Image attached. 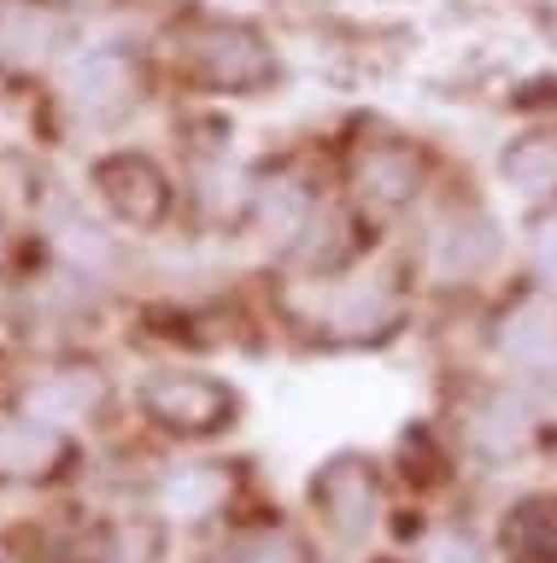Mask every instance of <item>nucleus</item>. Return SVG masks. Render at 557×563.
Masks as SVG:
<instances>
[{
  "label": "nucleus",
  "instance_id": "obj_1",
  "mask_svg": "<svg viewBox=\"0 0 557 563\" xmlns=\"http://www.w3.org/2000/svg\"><path fill=\"white\" fill-rule=\"evenodd\" d=\"M177 70L212 95H258L276 82V53L241 18H194L177 30Z\"/></svg>",
  "mask_w": 557,
  "mask_h": 563
},
{
  "label": "nucleus",
  "instance_id": "obj_2",
  "mask_svg": "<svg viewBox=\"0 0 557 563\" xmlns=\"http://www.w3.org/2000/svg\"><path fill=\"white\" fill-rule=\"evenodd\" d=\"M142 417L159 434L177 440H205L235 422V394L205 369H153L142 382Z\"/></svg>",
  "mask_w": 557,
  "mask_h": 563
},
{
  "label": "nucleus",
  "instance_id": "obj_3",
  "mask_svg": "<svg viewBox=\"0 0 557 563\" xmlns=\"http://www.w3.org/2000/svg\"><path fill=\"white\" fill-rule=\"evenodd\" d=\"M65 106L82 123H118L142 106V65L118 47H82L71 65H65Z\"/></svg>",
  "mask_w": 557,
  "mask_h": 563
},
{
  "label": "nucleus",
  "instance_id": "obj_4",
  "mask_svg": "<svg viewBox=\"0 0 557 563\" xmlns=\"http://www.w3.org/2000/svg\"><path fill=\"white\" fill-rule=\"evenodd\" d=\"M346 183L370 211H405L423 194V158L399 135H370L346 158Z\"/></svg>",
  "mask_w": 557,
  "mask_h": 563
},
{
  "label": "nucleus",
  "instance_id": "obj_5",
  "mask_svg": "<svg viewBox=\"0 0 557 563\" xmlns=\"http://www.w3.org/2000/svg\"><path fill=\"white\" fill-rule=\"evenodd\" d=\"M94 194L118 223L130 229H159L170 218V183L147 153H112L94 165Z\"/></svg>",
  "mask_w": 557,
  "mask_h": 563
},
{
  "label": "nucleus",
  "instance_id": "obj_6",
  "mask_svg": "<svg viewBox=\"0 0 557 563\" xmlns=\"http://www.w3.org/2000/svg\"><path fill=\"white\" fill-rule=\"evenodd\" d=\"M71 464V434L54 429V422L42 417H0V482H54V475Z\"/></svg>",
  "mask_w": 557,
  "mask_h": 563
},
{
  "label": "nucleus",
  "instance_id": "obj_7",
  "mask_svg": "<svg viewBox=\"0 0 557 563\" xmlns=\"http://www.w3.org/2000/svg\"><path fill=\"white\" fill-rule=\"evenodd\" d=\"M311 499H318L323 522L335 528L341 540H364V534L381 522V487H376L370 464H358V457L328 464V470L318 475V487H311Z\"/></svg>",
  "mask_w": 557,
  "mask_h": 563
},
{
  "label": "nucleus",
  "instance_id": "obj_8",
  "mask_svg": "<svg viewBox=\"0 0 557 563\" xmlns=\"http://www.w3.org/2000/svg\"><path fill=\"white\" fill-rule=\"evenodd\" d=\"M428 271H434V282H476L487 264H493V253H499V235H493V223L481 218V211H446L441 223L428 229Z\"/></svg>",
  "mask_w": 557,
  "mask_h": 563
},
{
  "label": "nucleus",
  "instance_id": "obj_9",
  "mask_svg": "<svg viewBox=\"0 0 557 563\" xmlns=\"http://www.w3.org/2000/svg\"><path fill=\"white\" fill-rule=\"evenodd\" d=\"M318 329L335 334H381L388 323H399V288L393 282H318Z\"/></svg>",
  "mask_w": 557,
  "mask_h": 563
},
{
  "label": "nucleus",
  "instance_id": "obj_10",
  "mask_svg": "<svg viewBox=\"0 0 557 563\" xmlns=\"http://www.w3.org/2000/svg\"><path fill=\"white\" fill-rule=\"evenodd\" d=\"M24 411L71 434L77 422H89V417L107 411V376H100L94 364H59V369H47V376L24 394Z\"/></svg>",
  "mask_w": 557,
  "mask_h": 563
},
{
  "label": "nucleus",
  "instance_id": "obj_11",
  "mask_svg": "<svg viewBox=\"0 0 557 563\" xmlns=\"http://www.w3.org/2000/svg\"><path fill=\"white\" fill-rule=\"evenodd\" d=\"M65 42V18L42 0H0V65H47Z\"/></svg>",
  "mask_w": 557,
  "mask_h": 563
},
{
  "label": "nucleus",
  "instance_id": "obj_12",
  "mask_svg": "<svg viewBox=\"0 0 557 563\" xmlns=\"http://www.w3.org/2000/svg\"><path fill=\"white\" fill-rule=\"evenodd\" d=\"M247 218L258 223V235L300 246L305 229L318 223V200H311V188L300 176H270V183H258L247 194Z\"/></svg>",
  "mask_w": 557,
  "mask_h": 563
},
{
  "label": "nucleus",
  "instance_id": "obj_13",
  "mask_svg": "<svg viewBox=\"0 0 557 563\" xmlns=\"http://www.w3.org/2000/svg\"><path fill=\"white\" fill-rule=\"evenodd\" d=\"M499 170L522 200H557V130H528L499 153Z\"/></svg>",
  "mask_w": 557,
  "mask_h": 563
},
{
  "label": "nucleus",
  "instance_id": "obj_14",
  "mask_svg": "<svg viewBox=\"0 0 557 563\" xmlns=\"http://www.w3.org/2000/svg\"><path fill=\"white\" fill-rule=\"evenodd\" d=\"M54 246H59V258L71 264V276L77 282H107L118 264H124V253H118V241L107 235V229H94V223H82V218H54Z\"/></svg>",
  "mask_w": 557,
  "mask_h": 563
},
{
  "label": "nucleus",
  "instance_id": "obj_15",
  "mask_svg": "<svg viewBox=\"0 0 557 563\" xmlns=\"http://www.w3.org/2000/svg\"><path fill=\"white\" fill-rule=\"evenodd\" d=\"M511 563H557V499H522L504 517Z\"/></svg>",
  "mask_w": 557,
  "mask_h": 563
},
{
  "label": "nucleus",
  "instance_id": "obj_16",
  "mask_svg": "<svg viewBox=\"0 0 557 563\" xmlns=\"http://www.w3.org/2000/svg\"><path fill=\"white\" fill-rule=\"evenodd\" d=\"M165 510L170 517H212V510L230 499V475H223L218 464H188V470H177V475H165Z\"/></svg>",
  "mask_w": 557,
  "mask_h": 563
},
{
  "label": "nucleus",
  "instance_id": "obj_17",
  "mask_svg": "<svg viewBox=\"0 0 557 563\" xmlns=\"http://www.w3.org/2000/svg\"><path fill=\"white\" fill-rule=\"evenodd\" d=\"M89 563H159V528L153 522H107L89 534Z\"/></svg>",
  "mask_w": 557,
  "mask_h": 563
},
{
  "label": "nucleus",
  "instance_id": "obj_18",
  "mask_svg": "<svg viewBox=\"0 0 557 563\" xmlns=\"http://www.w3.org/2000/svg\"><path fill=\"white\" fill-rule=\"evenodd\" d=\"M218 563H311V545L293 528H247L223 545Z\"/></svg>",
  "mask_w": 557,
  "mask_h": 563
},
{
  "label": "nucleus",
  "instance_id": "obj_19",
  "mask_svg": "<svg viewBox=\"0 0 557 563\" xmlns=\"http://www.w3.org/2000/svg\"><path fill=\"white\" fill-rule=\"evenodd\" d=\"M528 264L539 276V288L557 294V218H539L534 223V241H528Z\"/></svg>",
  "mask_w": 557,
  "mask_h": 563
},
{
  "label": "nucleus",
  "instance_id": "obj_20",
  "mask_svg": "<svg viewBox=\"0 0 557 563\" xmlns=\"http://www.w3.org/2000/svg\"><path fill=\"white\" fill-rule=\"evenodd\" d=\"M428 563H481V558H476V545H469V540H441L428 552Z\"/></svg>",
  "mask_w": 557,
  "mask_h": 563
},
{
  "label": "nucleus",
  "instance_id": "obj_21",
  "mask_svg": "<svg viewBox=\"0 0 557 563\" xmlns=\"http://www.w3.org/2000/svg\"><path fill=\"white\" fill-rule=\"evenodd\" d=\"M0 246H7V223H0Z\"/></svg>",
  "mask_w": 557,
  "mask_h": 563
}]
</instances>
